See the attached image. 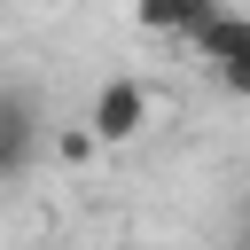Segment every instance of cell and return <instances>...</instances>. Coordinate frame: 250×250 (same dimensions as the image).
<instances>
[{"instance_id": "obj_1", "label": "cell", "mask_w": 250, "mask_h": 250, "mask_svg": "<svg viewBox=\"0 0 250 250\" xmlns=\"http://www.w3.org/2000/svg\"><path fill=\"white\" fill-rule=\"evenodd\" d=\"M180 47H188V55H195L227 94H242V102H250V16H242V8H219V16H211V23H195Z\"/></svg>"}, {"instance_id": "obj_2", "label": "cell", "mask_w": 250, "mask_h": 250, "mask_svg": "<svg viewBox=\"0 0 250 250\" xmlns=\"http://www.w3.org/2000/svg\"><path fill=\"white\" fill-rule=\"evenodd\" d=\"M47 148V125H39V94L31 86H0V188H23L31 164Z\"/></svg>"}, {"instance_id": "obj_3", "label": "cell", "mask_w": 250, "mask_h": 250, "mask_svg": "<svg viewBox=\"0 0 250 250\" xmlns=\"http://www.w3.org/2000/svg\"><path fill=\"white\" fill-rule=\"evenodd\" d=\"M141 125H148V86L141 78H102L94 102H86V133L102 148H125V141H141Z\"/></svg>"}, {"instance_id": "obj_4", "label": "cell", "mask_w": 250, "mask_h": 250, "mask_svg": "<svg viewBox=\"0 0 250 250\" xmlns=\"http://www.w3.org/2000/svg\"><path fill=\"white\" fill-rule=\"evenodd\" d=\"M227 0H133V23L141 31H164V39H188L195 23H211Z\"/></svg>"}, {"instance_id": "obj_5", "label": "cell", "mask_w": 250, "mask_h": 250, "mask_svg": "<svg viewBox=\"0 0 250 250\" xmlns=\"http://www.w3.org/2000/svg\"><path fill=\"white\" fill-rule=\"evenodd\" d=\"M94 148H102V141H94L86 125H62V133H55V156H62V164H94Z\"/></svg>"}, {"instance_id": "obj_6", "label": "cell", "mask_w": 250, "mask_h": 250, "mask_svg": "<svg viewBox=\"0 0 250 250\" xmlns=\"http://www.w3.org/2000/svg\"><path fill=\"white\" fill-rule=\"evenodd\" d=\"M242 250H250V242H242Z\"/></svg>"}]
</instances>
